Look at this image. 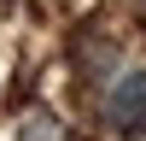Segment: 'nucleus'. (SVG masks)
<instances>
[{"label": "nucleus", "instance_id": "f257e3e1", "mask_svg": "<svg viewBox=\"0 0 146 141\" xmlns=\"http://www.w3.org/2000/svg\"><path fill=\"white\" fill-rule=\"evenodd\" d=\"M105 124L117 135H146V70L117 77V88L105 94Z\"/></svg>", "mask_w": 146, "mask_h": 141}, {"label": "nucleus", "instance_id": "f03ea898", "mask_svg": "<svg viewBox=\"0 0 146 141\" xmlns=\"http://www.w3.org/2000/svg\"><path fill=\"white\" fill-rule=\"evenodd\" d=\"M23 141H64V124L47 117V112H35L29 124H23Z\"/></svg>", "mask_w": 146, "mask_h": 141}]
</instances>
